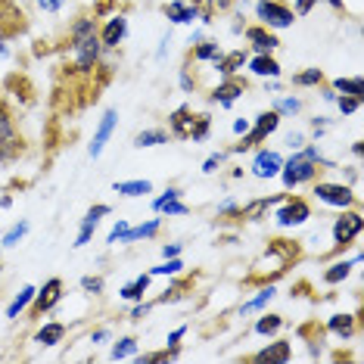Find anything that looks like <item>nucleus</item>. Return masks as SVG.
<instances>
[{"label":"nucleus","mask_w":364,"mask_h":364,"mask_svg":"<svg viewBox=\"0 0 364 364\" xmlns=\"http://www.w3.org/2000/svg\"><path fill=\"white\" fill-rule=\"evenodd\" d=\"M103 44H100V31H97L94 19H75L72 26V60H75L78 72H90L100 63Z\"/></svg>","instance_id":"f257e3e1"},{"label":"nucleus","mask_w":364,"mask_h":364,"mask_svg":"<svg viewBox=\"0 0 364 364\" xmlns=\"http://www.w3.org/2000/svg\"><path fill=\"white\" fill-rule=\"evenodd\" d=\"M318 165H330L324 156L318 153V146H305V150L293 153V159L280 165V178H284V187L293 190L305 184V181H311L314 175H318Z\"/></svg>","instance_id":"f03ea898"},{"label":"nucleus","mask_w":364,"mask_h":364,"mask_svg":"<svg viewBox=\"0 0 364 364\" xmlns=\"http://www.w3.org/2000/svg\"><path fill=\"white\" fill-rule=\"evenodd\" d=\"M277 125H280V115L271 109V112H262L259 119H255V128L252 131H246L243 134V140H240V144L234 146V153H243V150H252L255 144H262L264 137H271L277 131Z\"/></svg>","instance_id":"7ed1b4c3"},{"label":"nucleus","mask_w":364,"mask_h":364,"mask_svg":"<svg viewBox=\"0 0 364 364\" xmlns=\"http://www.w3.org/2000/svg\"><path fill=\"white\" fill-rule=\"evenodd\" d=\"M255 16H259L268 28H287L296 22V13L287 10V6L277 4V0H259V4H255Z\"/></svg>","instance_id":"20e7f679"},{"label":"nucleus","mask_w":364,"mask_h":364,"mask_svg":"<svg viewBox=\"0 0 364 364\" xmlns=\"http://www.w3.org/2000/svg\"><path fill=\"white\" fill-rule=\"evenodd\" d=\"M16 156H19V134H16V125L6 106L0 103V162H10Z\"/></svg>","instance_id":"39448f33"},{"label":"nucleus","mask_w":364,"mask_h":364,"mask_svg":"<svg viewBox=\"0 0 364 364\" xmlns=\"http://www.w3.org/2000/svg\"><path fill=\"white\" fill-rule=\"evenodd\" d=\"M314 196L327 205H336V209H349V205L355 203V193L343 184H318L314 187Z\"/></svg>","instance_id":"423d86ee"},{"label":"nucleus","mask_w":364,"mask_h":364,"mask_svg":"<svg viewBox=\"0 0 364 364\" xmlns=\"http://www.w3.org/2000/svg\"><path fill=\"white\" fill-rule=\"evenodd\" d=\"M274 218H277L280 228H296V225H302V221L311 218V209H309V203L305 200H289V203L280 205Z\"/></svg>","instance_id":"0eeeda50"},{"label":"nucleus","mask_w":364,"mask_h":364,"mask_svg":"<svg viewBox=\"0 0 364 364\" xmlns=\"http://www.w3.org/2000/svg\"><path fill=\"white\" fill-rule=\"evenodd\" d=\"M361 228H364V218L358 212H346L343 218H336V225H333V240L339 246H349L355 237L361 234Z\"/></svg>","instance_id":"6e6552de"},{"label":"nucleus","mask_w":364,"mask_h":364,"mask_svg":"<svg viewBox=\"0 0 364 364\" xmlns=\"http://www.w3.org/2000/svg\"><path fill=\"white\" fill-rule=\"evenodd\" d=\"M168 122H171V134L181 137V140H190V137H193L196 122H200V115H193L190 106H178V109L168 115Z\"/></svg>","instance_id":"1a4fd4ad"},{"label":"nucleus","mask_w":364,"mask_h":364,"mask_svg":"<svg viewBox=\"0 0 364 364\" xmlns=\"http://www.w3.org/2000/svg\"><path fill=\"white\" fill-rule=\"evenodd\" d=\"M60 299H63V280L53 277V280H47L41 289H35V299H31V302H35V311L38 314H44V311H50Z\"/></svg>","instance_id":"9d476101"},{"label":"nucleus","mask_w":364,"mask_h":364,"mask_svg":"<svg viewBox=\"0 0 364 364\" xmlns=\"http://www.w3.org/2000/svg\"><path fill=\"white\" fill-rule=\"evenodd\" d=\"M115 122H119V112L115 109H106L103 112V119H100V125H97V134H94V140H90V146H87V153L94 156H100L103 153V146H106V140L112 137V131H115Z\"/></svg>","instance_id":"9b49d317"},{"label":"nucleus","mask_w":364,"mask_h":364,"mask_svg":"<svg viewBox=\"0 0 364 364\" xmlns=\"http://www.w3.org/2000/svg\"><path fill=\"white\" fill-rule=\"evenodd\" d=\"M109 212H112V209H109L106 203L94 205V209H87L85 221H81V230H78L75 246H87V243H90V237H94V230H97V225H100V218H103V215H109Z\"/></svg>","instance_id":"f8f14e48"},{"label":"nucleus","mask_w":364,"mask_h":364,"mask_svg":"<svg viewBox=\"0 0 364 364\" xmlns=\"http://www.w3.org/2000/svg\"><path fill=\"white\" fill-rule=\"evenodd\" d=\"M280 165H284V159H280V153L274 150H262L259 156H255V162H252V175L255 178H274L280 175Z\"/></svg>","instance_id":"ddd939ff"},{"label":"nucleus","mask_w":364,"mask_h":364,"mask_svg":"<svg viewBox=\"0 0 364 364\" xmlns=\"http://www.w3.org/2000/svg\"><path fill=\"white\" fill-rule=\"evenodd\" d=\"M289 358H293V346L289 343H284V339H280V343H271V346H264L262 352H255L252 355V361L255 364H287Z\"/></svg>","instance_id":"4468645a"},{"label":"nucleus","mask_w":364,"mask_h":364,"mask_svg":"<svg viewBox=\"0 0 364 364\" xmlns=\"http://www.w3.org/2000/svg\"><path fill=\"white\" fill-rule=\"evenodd\" d=\"M125 31H128V19H125V16H112V19L106 22V28L100 31V44L106 47V50H112V47L122 44Z\"/></svg>","instance_id":"2eb2a0df"},{"label":"nucleus","mask_w":364,"mask_h":364,"mask_svg":"<svg viewBox=\"0 0 364 364\" xmlns=\"http://www.w3.org/2000/svg\"><path fill=\"white\" fill-rule=\"evenodd\" d=\"M246 38H250V44L259 53H271V50H277V47H280V41L271 35V31H264V28H250V31H246Z\"/></svg>","instance_id":"dca6fc26"},{"label":"nucleus","mask_w":364,"mask_h":364,"mask_svg":"<svg viewBox=\"0 0 364 364\" xmlns=\"http://www.w3.org/2000/svg\"><path fill=\"white\" fill-rule=\"evenodd\" d=\"M243 63H246V53L243 50H237V53H221L218 56V60H215V69H218L221 72V75H225V78H230V75H234V72L237 69H243Z\"/></svg>","instance_id":"f3484780"},{"label":"nucleus","mask_w":364,"mask_h":364,"mask_svg":"<svg viewBox=\"0 0 364 364\" xmlns=\"http://www.w3.org/2000/svg\"><path fill=\"white\" fill-rule=\"evenodd\" d=\"M146 289H150V274H140V277L131 280V284L122 287V299H128V302H140V299H144Z\"/></svg>","instance_id":"a211bd4d"},{"label":"nucleus","mask_w":364,"mask_h":364,"mask_svg":"<svg viewBox=\"0 0 364 364\" xmlns=\"http://www.w3.org/2000/svg\"><path fill=\"white\" fill-rule=\"evenodd\" d=\"M243 94V87L237 85V81H225V85H218L212 90V103H221V106H230L237 100V97Z\"/></svg>","instance_id":"6ab92c4d"},{"label":"nucleus","mask_w":364,"mask_h":364,"mask_svg":"<svg viewBox=\"0 0 364 364\" xmlns=\"http://www.w3.org/2000/svg\"><path fill=\"white\" fill-rule=\"evenodd\" d=\"M165 16H168L171 22H193L196 16H200V10H196V6H184L181 0H171V4L165 6Z\"/></svg>","instance_id":"aec40b11"},{"label":"nucleus","mask_w":364,"mask_h":364,"mask_svg":"<svg viewBox=\"0 0 364 364\" xmlns=\"http://www.w3.org/2000/svg\"><path fill=\"white\" fill-rule=\"evenodd\" d=\"M250 69L255 72V75H262V78H277V75H280V65L271 60L268 53H259V56H255V60L250 63Z\"/></svg>","instance_id":"412c9836"},{"label":"nucleus","mask_w":364,"mask_h":364,"mask_svg":"<svg viewBox=\"0 0 364 364\" xmlns=\"http://www.w3.org/2000/svg\"><path fill=\"white\" fill-rule=\"evenodd\" d=\"M327 330L336 336H343V339H349L355 333V318L352 314H333V318L327 321Z\"/></svg>","instance_id":"4be33fe9"},{"label":"nucleus","mask_w":364,"mask_h":364,"mask_svg":"<svg viewBox=\"0 0 364 364\" xmlns=\"http://www.w3.org/2000/svg\"><path fill=\"white\" fill-rule=\"evenodd\" d=\"M162 221L159 218H153V221H146V225H137V228H128L125 234H122L119 243H134V240H144V237H153L156 230H159Z\"/></svg>","instance_id":"5701e85b"},{"label":"nucleus","mask_w":364,"mask_h":364,"mask_svg":"<svg viewBox=\"0 0 364 364\" xmlns=\"http://www.w3.org/2000/svg\"><path fill=\"white\" fill-rule=\"evenodd\" d=\"M31 299H35V287H22V293H16V299L6 305V318H19L31 305Z\"/></svg>","instance_id":"b1692460"},{"label":"nucleus","mask_w":364,"mask_h":364,"mask_svg":"<svg viewBox=\"0 0 364 364\" xmlns=\"http://www.w3.org/2000/svg\"><path fill=\"white\" fill-rule=\"evenodd\" d=\"M115 193H122V196H144V193H153V184H150V181H115Z\"/></svg>","instance_id":"393cba45"},{"label":"nucleus","mask_w":364,"mask_h":364,"mask_svg":"<svg viewBox=\"0 0 364 364\" xmlns=\"http://www.w3.org/2000/svg\"><path fill=\"white\" fill-rule=\"evenodd\" d=\"M63 336H65V324H56V321H53V324L41 327L35 339H38L41 346H56V343H63Z\"/></svg>","instance_id":"a878e982"},{"label":"nucleus","mask_w":364,"mask_h":364,"mask_svg":"<svg viewBox=\"0 0 364 364\" xmlns=\"http://www.w3.org/2000/svg\"><path fill=\"white\" fill-rule=\"evenodd\" d=\"M159 144H168V131L162 128H150V131H140V134L134 137V146H159Z\"/></svg>","instance_id":"bb28decb"},{"label":"nucleus","mask_w":364,"mask_h":364,"mask_svg":"<svg viewBox=\"0 0 364 364\" xmlns=\"http://www.w3.org/2000/svg\"><path fill=\"white\" fill-rule=\"evenodd\" d=\"M333 90L336 94H346V97H364V81L361 78H336Z\"/></svg>","instance_id":"cd10ccee"},{"label":"nucleus","mask_w":364,"mask_h":364,"mask_svg":"<svg viewBox=\"0 0 364 364\" xmlns=\"http://www.w3.org/2000/svg\"><path fill=\"white\" fill-rule=\"evenodd\" d=\"M134 355H137V339L125 336V339H119V343L112 346L109 358H112V361H122V358H134Z\"/></svg>","instance_id":"c85d7f7f"},{"label":"nucleus","mask_w":364,"mask_h":364,"mask_svg":"<svg viewBox=\"0 0 364 364\" xmlns=\"http://www.w3.org/2000/svg\"><path fill=\"white\" fill-rule=\"evenodd\" d=\"M280 327H284V318H280V314H262V318L255 321V333H262V336L277 333Z\"/></svg>","instance_id":"c756f323"},{"label":"nucleus","mask_w":364,"mask_h":364,"mask_svg":"<svg viewBox=\"0 0 364 364\" xmlns=\"http://www.w3.org/2000/svg\"><path fill=\"white\" fill-rule=\"evenodd\" d=\"M274 293H277V289H274V287L262 289V293H259V296H255V299H252V302H246V305H243V309H240V314H252V311H262V309H264V305H268L271 299H274Z\"/></svg>","instance_id":"7c9ffc66"},{"label":"nucleus","mask_w":364,"mask_h":364,"mask_svg":"<svg viewBox=\"0 0 364 364\" xmlns=\"http://www.w3.org/2000/svg\"><path fill=\"white\" fill-rule=\"evenodd\" d=\"M349 271H352V262H336V264H330V268L324 271V280L327 284H339V280L349 277Z\"/></svg>","instance_id":"2f4dec72"},{"label":"nucleus","mask_w":364,"mask_h":364,"mask_svg":"<svg viewBox=\"0 0 364 364\" xmlns=\"http://www.w3.org/2000/svg\"><path fill=\"white\" fill-rule=\"evenodd\" d=\"M324 81V72L321 69H305L299 75H293V85L296 87H311V85H321Z\"/></svg>","instance_id":"473e14b6"},{"label":"nucleus","mask_w":364,"mask_h":364,"mask_svg":"<svg viewBox=\"0 0 364 364\" xmlns=\"http://www.w3.org/2000/svg\"><path fill=\"white\" fill-rule=\"evenodd\" d=\"M277 200H280V196H271V200H255V203L246 205L243 215H246V218H250V221H255V218H259V215H262L264 209H268V205H274Z\"/></svg>","instance_id":"72a5a7b5"},{"label":"nucleus","mask_w":364,"mask_h":364,"mask_svg":"<svg viewBox=\"0 0 364 364\" xmlns=\"http://www.w3.org/2000/svg\"><path fill=\"white\" fill-rule=\"evenodd\" d=\"M26 234H28V221H19V225H13V228L4 234V246H16Z\"/></svg>","instance_id":"f704fd0d"},{"label":"nucleus","mask_w":364,"mask_h":364,"mask_svg":"<svg viewBox=\"0 0 364 364\" xmlns=\"http://www.w3.org/2000/svg\"><path fill=\"white\" fill-rule=\"evenodd\" d=\"M336 106H339V112H343V115H352V112H358L361 109V97H336V100H333Z\"/></svg>","instance_id":"c9c22d12"},{"label":"nucleus","mask_w":364,"mask_h":364,"mask_svg":"<svg viewBox=\"0 0 364 364\" xmlns=\"http://www.w3.org/2000/svg\"><path fill=\"white\" fill-rule=\"evenodd\" d=\"M218 56H221L218 44H200V47H196V60H203V63H215Z\"/></svg>","instance_id":"e433bc0d"},{"label":"nucleus","mask_w":364,"mask_h":364,"mask_svg":"<svg viewBox=\"0 0 364 364\" xmlns=\"http://www.w3.org/2000/svg\"><path fill=\"white\" fill-rule=\"evenodd\" d=\"M302 109V103L296 100V97H287V100H277V106H274V112L277 115H296Z\"/></svg>","instance_id":"4c0bfd02"},{"label":"nucleus","mask_w":364,"mask_h":364,"mask_svg":"<svg viewBox=\"0 0 364 364\" xmlns=\"http://www.w3.org/2000/svg\"><path fill=\"white\" fill-rule=\"evenodd\" d=\"M81 289H85V293H90V296H100L103 289H106V284H103V277H81Z\"/></svg>","instance_id":"58836bf2"},{"label":"nucleus","mask_w":364,"mask_h":364,"mask_svg":"<svg viewBox=\"0 0 364 364\" xmlns=\"http://www.w3.org/2000/svg\"><path fill=\"white\" fill-rule=\"evenodd\" d=\"M181 268H184V264H181V259L175 255V259H165L159 268H153V274H181Z\"/></svg>","instance_id":"ea45409f"},{"label":"nucleus","mask_w":364,"mask_h":364,"mask_svg":"<svg viewBox=\"0 0 364 364\" xmlns=\"http://www.w3.org/2000/svg\"><path fill=\"white\" fill-rule=\"evenodd\" d=\"M209 137V115H200V122H196V128H193V144H200V140Z\"/></svg>","instance_id":"a19ab883"},{"label":"nucleus","mask_w":364,"mask_h":364,"mask_svg":"<svg viewBox=\"0 0 364 364\" xmlns=\"http://www.w3.org/2000/svg\"><path fill=\"white\" fill-rule=\"evenodd\" d=\"M171 200H181V190H178V187H168V190H165L159 200L153 203V209H156V212H162V205H165V203H171Z\"/></svg>","instance_id":"79ce46f5"},{"label":"nucleus","mask_w":364,"mask_h":364,"mask_svg":"<svg viewBox=\"0 0 364 364\" xmlns=\"http://www.w3.org/2000/svg\"><path fill=\"white\" fill-rule=\"evenodd\" d=\"M35 4H38L41 10H44V13H60L65 0H35Z\"/></svg>","instance_id":"37998d69"},{"label":"nucleus","mask_w":364,"mask_h":364,"mask_svg":"<svg viewBox=\"0 0 364 364\" xmlns=\"http://www.w3.org/2000/svg\"><path fill=\"white\" fill-rule=\"evenodd\" d=\"M128 228H131L128 221H119V225H115V228L109 230V237H106V243H119V240H122V234H125Z\"/></svg>","instance_id":"c03bdc74"},{"label":"nucleus","mask_w":364,"mask_h":364,"mask_svg":"<svg viewBox=\"0 0 364 364\" xmlns=\"http://www.w3.org/2000/svg\"><path fill=\"white\" fill-rule=\"evenodd\" d=\"M162 212H165V215H187V205L178 203V200H171V203L162 205Z\"/></svg>","instance_id":"a18cd8bd"},{"label":"nucleus","mask_w":364,"mask_h":364,"mask_svg":"<svg viewBox=\"0 0 364 364\" xmlns=\"http://www.w3.org/2000/svg\"><path fill=\"white\" fill-rule=\"evenodd\" d=\"M221 159H225V156H221V153L209 156V159L203 162V171H205V175H212V171H215V168H218V165H221Z\"/></svg>","instance_id":"49530a36"},{"label":"nucleus","mask_w":364,"mask_h":364,"mask_svg":"<svg viewBox=\"0 0 364 364\" xmlns=\"http://www.w3.org/2000/svg\"><path fill=\"white\" fill-rule=\"evenodd\" d=\"M318 0H296V16H309Z\"/></svg>","instance_id":"de8ad7c7"},{"label":"nucleus","mask_w":364,"mask_h":364,"mask_svg":"<svg viewBox=\"0 0 364 364\" xmlns=\"http://www.w3.org/2000/svg\"><path fill=\"white\" fill-rule=\"evenodd\" d=\"M150 309H153V305L140 302V305H134V309H131V318H134V321H144V318H146V314H150Z\"/></svg>","instance_id":"09e8293b"},{"label":"nucleus","mask_w":364,"mask_h":364,"mask_svg":"<svg viewBox=\"0 0 364 364\" xmlns=\"http://www.w3.org/2000/svg\"><path fill=\"white\" fill-rule=\"evenodd\" d=\"M162 255H165V259H175V255H181V243H171V246H162Z\"/></svg>","instance_id":"8fccbe9b"},{"label":"nucleus","mask_w":364,"mask_h":364,"mask_svg":"<svg viewBox=\"0 0 364 364\" xmlns=\"http://www.w3.org/2000/svg\"><path fill=\"white\" fill-rule=\"evenodd\" d=\"M246 131H250V122H246V119H237V122H234V134H246Z\"/></svg>","instance_id":"3c124183"},{"label":"nucleus","mask_w":364,"mask_h":364,"mask_svg":"<svg viewBox=\"0 0 364 364\" xmlns=\"http://www.w3.org/2000/svg\"><path fill=\"white\" fill-rule=\"evenodd\" d=\"M184 333H187V327H178V330H175V333H171V336H168V343H171V346H178V343H181V339H184Z\"/></svg>","instance_id":"603ef678"},{"label":"nucleus","mask_w":364,"mask_h":364,"mask_svg":"<svg viewBox=\"0 0 364 364\" xmlns=\"http://www.w3.org/2000/svg\"><path fill=\"white\" fill-rule=\"evenodd\" d=\"M103 339H109V330H94L90 333V343H103Z\"/></svg>","instance_id":"864d4df0"},{"label":"nucleus","mask_w":364,"mask_h":364,"mask_svg":"<svg viewBox=\"0 0 364 364\" xmlns=\"http://www.w3.org/2000/svg\"><path fill=\"white\" fill-rule=\"evenodd\" d=\"M218 212H221V215H225V212H237V203H234V200H225V203L218 205Z\"/></svg>","instance_id":"5fc2aeb1"},{"label":"nucleus","mask_w":364,"mask_h":364,"mask_svg":"<svg viewBox=\"0 0 364 364\" xmlns=\"http://www.w3.org/2000/svg\"><path fill=\"white\" fill-rule=\"evenodd\" d=\"M287 144L293 146V150H299V146H302V134H289V137H287Z\"/></svg>","instance_id":"6e6d98bb"},{"label":"nucleus","mask_w":364,"mask_h":364,"mask_svg":"<svg viewBox=\"0 0 364 364\" xmlns=\"http://www.w3.org/2000/svg\"><path fill=\"white\" fill-rule=\"evenodd\" d=\"M181 87H184V90H193V78H190L187 72H181Z\"/></svg>","instance_id":"4d7b16f0"},{"label":"nucleus","mask_w":364,"mask_h":364,"mask_svg":"<svg viewBox=\"0 0 364 364\" xmlns=\"http://www.w3.org/2000/svg\"><path fill=\"white\" fill-rule=\"evenodd\" d=\"M212 4H215V6H218V10H228V6H230V4H234V0H212Z\"/></svg>","instance_id":"13d9d810"},{"label":"nucleus","mask_w":364,"mask_h":364,"mask_svg":"<svg viewBox=\"0 0 364 364\" xmlns=\"http://www.w3.org/2000/svg\"><path fill=\"white\" fill-rule=\"evenodd\" d=\"M330 6H336V10H343V0H330Z\"/></svg>","instance_id":"bf43d9fd"},{"label":"nucleus","mask_w":364,"mask_h":364,"mask_svg":"<svg viewBox=\"0 0 364 364\" xmlns=\"http://www.w3.org/2000/svg\"><path fill=\"white\" fill-rule=\"evenodd\" d=\"M4 53H6V47H4V44H0V56H4Z\"/></svg>","instance_id":"052dcab7"}]
</instances>
